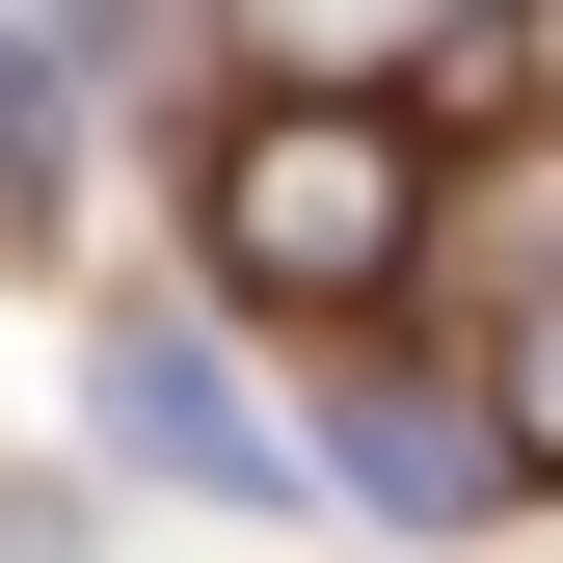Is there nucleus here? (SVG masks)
Here are the masks:
<instances>
[{"label":"nucleus","instance_id":"obj_1","mask_svg":"<svg viewBox=\"0 0 563 563\" xmlns=\"http://www.w3.org/2000/svg\"><path fill=\"white\" fill-rule=\"evenodd\" d=\"M216 268L268 322H376L402 268H430V162H402V108L376 81H268L216 134Z\"/></svg>","mask_w":563,"mask_h":563},{"label":"nucleus","instance_id":"obj_2","mask_svg":"<svg viewBox=\"0 0 563 563\" xmlns=\"http://www.w3.org/2000/svg\"><path fill=\"white\" fill-rule=\"evenodd\" d=\"M81 402H108V456H134V483H188V510H296V483H322V456L268 430L188 322H108V349H81Z\"/></svg>","mask_w":563,"mask_h":563},{"label":"nucleus","instance_id":"obj_3","mask_svg":"<svg viewBox=\"0 0 563 563\" xmlns=\"http://www.w3.org/2000/svg\"><path fill=\"white\" fill-rule=\"evenodd\" d=\"M322 483H349V510H402V537H483V510H510V402H483V376H349L322 402Z\"/></svg>","mask_w":563,"mask_h":563},{"label":"nucleus","instance_id":"obj_4","mask_svg":"<svg viewBox=\"0 0 563 563\" xmlns=\"http://www.w3.org/2000/svg\"><path fill=\"white\" fill-rule=\"evenodd\" d=\"M242 27V81H402V54H456L483 0H216Z\"/></svg>","mask_w":563,"mask_h":563},{"label":"nucleus","instance_id":"obj_5","mask_svg":"<svg viewBox=\"0 0 563 563\" xmlns=\"http://www.w3.org/2000/svg\"><path fill=\"white\" fill-rule=\"evenodd\" d=\"M54 108H81V54L27 27V54H0V216H27V188H54Z\"/></svg>","mask_w":563,"mask_h":563}]
</instances>
